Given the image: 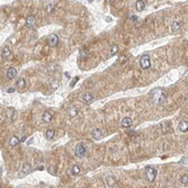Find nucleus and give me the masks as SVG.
Wrapping results in <instances>:
<instances>
[{
    "label": "nucleus",
    "mask_w": 188,
    "mask_h": 188,
    "mask_svg": "<svg viewBox=\"0 0 188 188\" xmlns=\"http://www.w3.org/2000/svg\"><path fill=\"white\" fill-rule=\"evenodd\" d=\"M150 96L157 105H163L166 101H167V94H166V91L161 88L153 89V90L151 91Z\"/></svg>",
    "instance_id": "obj_1"
},
{
    "label": "nucleus",
    "mask_w": 188,
    "mask_h": 188,
    "mask_svg": "<svg viewBox=\"0 0 188 188\" xmlns=\"http://www.w3.org/2000/svg\"><path fill=\"white\" fill-rule=\"evenodd\" d=\"M140 67H141V69H143V70H146V69H149V68L151 67V60H150L149 55L144 54V55L141 56V59H140Z\"/></svg>",
    "instance_id": "obj_2"
},
{
    "label": "nucleus",
    "mask_w": 188,
    "mask_h": 188,
    "mask_svg": "<svg viewBox=\"0 0 188 188\" xmlns=\"http://www.w3.org/2000/svg\"><path fill=\"white\" fill-rule=\"evenodd\" d=\"M157 170L154 168H152V167H148L146 168V172H145V177H146V179L149 180V181H154V179L157 178Z\"/></svg>",
    "instance_id": "obj_3"
},
{
    "label": "nucleus",
    "mask_w": 188,
    "mask_h": 188,
    "mask_svg": "<svg viewBox=\"0 0 188 188\" xmlns=\"http://www.w3.org/2000/svg\"><path fill=\"white\" fill-rule=\"evenodd\" d=\"M86 152H87V148L85 146L84 143H79L78 145L76 146V156L79 157V158H82L85 157Z\"/></svg>",
    "instance_id": "obj_4"
},
{
    "label": "nucleus",
    "mask_w": 188,
    "mask_h": 188,
    "mask_svg": "<svg viewBox=\"0 0 188 188\" xmlns=\"http://www.w3.org/2000/svg\"><path fill=\"white\" fill-rule=\"evenodd\" d=\"M1 58H2V60H5V61H8V60H10L11 59V50H10L9 46H5V47L2 48Z\"/></svg>",
    "instance_id": "obj_5"
},
{
    "label": "nucleus",
    "mask_w": 188,
    "mask_h": 188,
    "mask_svg": "<svg viewBox=\"0 0 188 188\" xmlns=\"http://www.w3.org/2000/svg\"><path fill=\"white\" fill-rule=\"evenodd\" d=\"M6 76H7V78L9 80H13V79L16 78V76H17V70L15 69V68H9Z\"/></svg>",
    "instance_id": "obj_6"
},
{
    "label": "nucleus",
    "mask_w": 188,
    "mask_h": 188,
    "mask_svg": "<svg viewBox=\"0 0 188 188\" xmlns=\"http://www.w3.org/2000/svg\"><path fill=\"white\" fill-rule=\"evenodd\" d=\"M36 23V18L35 16H33V15H30V16H28L26 18V21H25V25L27 27H33L34 25H35Z\"/></svg>",
    "instance_id": "obj_7"
},
{
    "label": "nucleus",
    "mask_w": 188,
    "mask_h": 188,
    "mask_svg": "<svg viewBox=\"0 0 188 188\" xmlns=\"http://www.w3.org/2000/svg\"><path fill=\"white\" fill-rule=\"evenodd\" d=\"M30 171H32V166H30V163H24V165L21 166V174L28 175Z\"/></svg>",
    "instance_id": "obj_8"
},
{
    "label": "nucleus",
    "mask_w": 188,
    "mask_h": 188,
    "mask_svg": "<svg viewBox=\"0 0 188 188\" xmlns=\"http://www.w3.org/2000/svg\"><path fill=\"white\" fill-rule=\"evenodd\" d=\"M133 124V121H132V118L130 117H124V118L122 119V126L123 127H130Z\"/></svg>",
    "instance_id": "obj_9"
},
{
    "label": "nucleus",
    "mask_w": 188,
    "mask_h": 188,
    "mask_svg": "<svg viewBox=\"0 0 188 188\" xmlns=\"http://www.w3.org/2000/svg\"><path fill=\"white\" fill-rule=\"evenodd\" d=\"M135 8H136L137 11H142L145 8V1L144 0H138V1H136L135 2Z\"/></svg>",
    "instance_id": "obj_10"
},
{
    "label": "nucleus",
    "mask_w": 188,
    "mask_h": 188,
    "mask_svg": "<svg viewBox=\"0 0 188 188\" xmlns=\"http://www.w3.org/2000/svg\"><path fill=\"white\" fill-rule=\"evenodd\" d=\"M92 100H94V96H92L91 94L85 92V94L82 95V101H85V103H91Z\"/></svg>",
    "instance_id": "obj_11"
},
{
    "label": "nucleus",
    "mask_w": 188,
    "mask_h": 188,
    "mask_svg": "<svg viewBox=\"0 0 188 188\" xmlns=\"http://www.w3.org/2000/svg\"><path fill=\"white\" fill-rule=\"evenodd\" d=\"M59 42V37L58 35H55V34H52V35L50 36V38H48V43H50L51 46H55L58 44Z\"/></svg>",
    "instance_id": "obj_12"
},
{
    "label": "nucleus",
    "mask_w": 188,
    "mask_h": 188,
    "mask_svg": "<svg viewBox=\"0 0 188 188\" xmlns=\"http://www.w3.org/2000/svg\"><path fill=\"white\" fill-rule=\"evenodd\" d=\"M19 143H20L19 137H17L16 135H13V136L10 137V140H9V144H10V146H16Z\"/></svg>",
    "instance_id": "obj_13"
},
{
    "label": "nucleus",
    "mask_w": 188,
    "mask_h": 188,
    "mask_svg": "<svg viewBox=\"0 0 188 188\" xmlns=\"http://www.w3.org/2000/svg\"><path fill=\"white\" fill-rule=\"evenodd\" d=\"M91 135H92V137H94L95 140H98V138L101 137V130L100 128H94Z\"/></svg>",
    "instance_id": "obj_14"
},
{
    "label": "nucleus",
    "mask_w": 188,
    "mask_h": 188,
    "mask_svg": "<svg viewBox=\"0 0 188 188\" xmlns=\"http://www.w3.org/2000/svg\"><path fill=\"white\" fill-rule=\"evenodd\" d=\"M179 130L181 131V132H187V130H188V123H187V121H181L180 123H179Z\"/></svg>",
    "instance_id": "obj_15"
},
{
    "label": "nucleus",
    "mask_w": 188,
    "mask_h": 188,
    "mask_svg": "<svg viewBox=\"0 0 188 188\" xmlns=\"http://www.w3.org/2000/svg\"><path fill=\"white\" fill-rule=\"evenodd\" d=\"M26 87V80L24 79V78H20V79H18L17 80V88L18 89H24Z\"/></svg>",
    "instance_id": "obj_16"
},
{
    "label": "nucleus",
    "mask_w": 188,
    "mask_h": 188,
    "mask_svg": "<svg viewBox=\"0 0 188 188\" xmlns=\"http://www.w3.org/2000/svg\"><path fill=\"white\" fill-rule=\"evenodd\" d=\"M52 118H53V116L51 115V113L45 112L44 114H43V121H44L45 123H50L52 121Z\"/></svg>",
    "instance_id": "obj_17"
},
{
    "label": "nucleus",
    "mask_w": 188,
    "mask_h": 188,
    "mask_svg": "<svg viewBox=\"0 0 188 188\" xmlns=\"http://www.w3.org/2000/svg\"><path fill=\"white\" fill-rule=\"evenodd\" d=\"M171 29H172V32H178V30L180 29V21L179 20H175L174 23H172Z\"/></svg>",
    "instance_id": "obj_18"
},
{
    "label": "nucleus",
    "mask_w": 188,
    "mask_h": 188,
    "mask_svg": "<svg viewBox=\"0 0 188 188\" xmlns=\"http://www.w3.org/2000/svg\"><path fill=\"white\" fill-rule=\"evenodd\" d=\"M45 135H46V138L51 140V138H53V137H54V135H55V131L53 130V128H48V130L46 131Z\"/></svg>",
    "instance_id": "obj_19"
},
{
    "label": "nucleus",
    "mask_w": 188,
    "mask_h": 188,
    "mask_svg": "<svg viewBox=\"0 0 188 188\" xmlns=\"http://www.w3.org/2000/svg\"><path fill=\"white\" fill-rule=\"evenodd\" d=\"M168 126H169V124L167 122H162L161 124H160V128H161L162 133H167L168 132Z\"/></svg>",
    "instance_id": "obj_20"
},
{
    "label": "nucleus",
    "mask_w": 188,
    "mask_h": 188,
    "mask_svg": "<svg viewBox=\"0 0 188 188\" xmlns=\"http://www.w3.org/2000/svg\"><path fill=\"white\" fill-rule=\"evenodd\" d=\"M71 172H72V175H78L80 172V167L78 165H73L72 169H71Z\"/></svg>",
    "instance_id": "obj_21"
},
{
    "label": "nucleus",
    "mask_w": 188,
    "mask_h": 188,
    "mask_svg": "<svg viewBox=\"0 0 188 188\" xmlns=\"http://www.w3.org/2000/svg\"><path fill=\"white\" fill-rule=\"evenodd\" d=\"M117 52H118V46L117 45H113L112 47H110V56H114V55H115Z\"/></svg>",
    "instance_id": "obj_22"
},
{
    "label": "nucleus",
    "mask_w": 188,
    "mask_h": 188,
    "mask_svg": "<svg viewBox=\"0 0 188 188\" xmlns=\"http://www.w3.org/2000/svg\"><path fill=\"white\" fill-rule=\"evenodd\" d=\"M77 115H78V109H77L76 107H72V108L69 110V116L70 117H75Z\"/></svg>",
    "instance_id": "obj_23"
},
{
    "label": "nucleus",
    "mask_w": 188,
    "mask_h": 188,
    "mask_svg": "<svg viewBox=\"0 0 188 188\" xmlns=\"http://www.w3.org/2000/svg\"><path fill=\"white\" fill-rule=\"evenodd\" d=\"M106 181H107V184H108L109 186H113V185L115 184V178H114L113 176H108V177L106 178Z\"/></svg>",
    "instance_id": "obj_24"
},
{
    "label": "nucleus",
    "mask_w": 188,
    "mask_h": 188,
    "mask_svg": "<svg viewBox=\"0 0 188 188\" xmlns=\"http://www.w3.org/2000/svg\"><path fill=\"white\" fill-rule=\"evenodd\" d=\"M187 180H188L187 174H184L183 176H181V184H183V185H187Z\"/></svg>",
    "instance_id": "obj_25"
},
{
    "label": "nucleus",
    "mask_w": 188,
    "mask_h": 188,
    "mask_svg": "<svg viewBox=\"0 0 188 188\" xmlns=\"http://www.w3.org/2000/svg\"><path fill=\"white\" fill-rule=\"evenodd\" d=\"M54 6H55V2H53V4H50L47 6V7H46V10L48 11V13H51L52 10H53V8H54Z\"/></svg>",
    "instance_id": "obj_26"
},
{
    "label": "nucleus",
    "mask_w": 188,
    "mask_h": 188,
    "mask_svg": "<svg viewBox=\"0 0 188 188\" xmlns=\"http://www.w3.org/2000/svg\"><path fill=\"white\" fill-rule=\"evenodd\" d=\"M79 80V77H75L73 78V80L71 81V84H70V87H75V85H76V82Z\"/></svg>",
    "instance_id": "obj_27"
},
{
    "label": "nucleus",
    "mask_w": 188,
    "mask_h": 188,
    "mask_svg": "<svg viewBox=\"0 0 188 188\" xmlns=\"http://www.w3.org/2000/svg\"><path fill=\"white\" fill-rule=\"evenodd\" d=\"M14 112H15V110L13 108H8V117H9V118H11V117H13V113Z\"/></svg>",
    "instance_id": "obj_28"
},
{
    "label": "nucleus",
    "mask_w": 188,
    "mask_h": 188,
    "mask_svg": "<svg viewBox=\"0 0 188 188\" xmlns=\"http://www.w3.org/2000/svg\"><path fill=\"white\" fill-rule=\"evenodd\" d=\"M48 171H50L51 174L54 175L55 174V167H53V166H52V167H50V168H48Z\"/></svg>",
    "instance_id": "obj_29"
},
{
    "label": "nucleus",
    "mask_w": 188,
    "mask_h": 188,
    "mask_svg": "<svg viewBox=\"0 0 188 188\" xmlns=\"http://www.w3.org/2000/svg\"><path fill=\"white\" fill-rule=\"evenodd\" d=\"M130 19H131L132 21H136V19H137V17H136V16H132V17L130 18Z\"/></svg>",
    "instance_id": "obj_30"
},
{
    "label": "nucleus",
    "mask_w": 188,
    "mask_h": 188,
    "mask_svg": "<svg viewBox=\"0 0 188 188\" xmlns=\"http://www.w3.org/2000/svg\"><path fill=\"white\" fill-rule=\"evenodd\" d=\"M26 138H27V135H24V136H23V137H21V138H20V140H19V141H20V142H24V141H25V140H26Z\"/></svg>",
    "instance_id": "obj_31"
},
{
    "label": "nucleus",
    "mask_w": 188,
    "mask_h": 188,
    "mask_svg": "<svg viewBox=\"0 0 188 188\" xmlns=\"http://www.w3.org/2000/svg\"><path fill=\"white\" fill-rule=\"evenodd\" d=\"M14 90H15L14 88H9V89H8V92H13Z\"/></svg>",
    "instance_id": "obj_32"
},
{
    "label": "nucleus",
    "mask_w": 188,
    "mask_h": 188,
    "mask_svg": "<svg viewBox=\"0 0 188 188\" xmlns=\"http://www.w3.org/2000/svg\"><path fill=\"white\" fill-rule=\"evenodd\" d=\"M0 172H1V169H0Z\"/></svg>",
    "instance_id": "obj_33"
},
{
    "label": "nucleus",
    "mask_w": 188,
    "mask_h": 188,
    "mask_svg": "<svg viewBox=\"0 0 188 188\" xmlns=\"http://www.w3.org/2000/svg\"><path fill=\"white\" fill-rule=\"evenodd\" d=\"M19 188H23V187H19Z\"/></svg>",
    "instance_id": "obj_34"
}]
</instances>
